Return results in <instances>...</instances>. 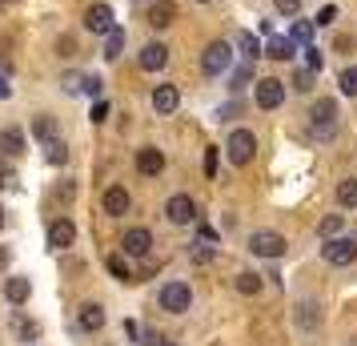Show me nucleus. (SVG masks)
Returning a JSON list of instances; mask_svg holds the SVG:
<instances>
[{
    "instance_id": "nucleus-10",
    "label": "nucleus",
    "mask_w": 357,
    "mask_h": 346,
    "mask_svg": "<svg viewBox=\"0 0 357 346\" xmlns=\"http://www.w3.org/2000/svg\"><path fill=\"white\" fill-rule=\"evenodd\" d=\"M121 246H125L129 258H145L149 250H153V233H149L145 226H137V230H129L125 238H121Z\"/></svg>"
},
{
    "instance_id": "nucleus-36",
    "label": "nucleus",
    "mask_w": 357,
    "mask_h": 346,
    "mask_svg": "<svg viewBox=\"0 0 357 346\" xmlns=\"http://www.w3.org/2000/svg\"><path fill=\"white\" fill-rule=\"evenodd\" d=\"M49 161L52 165H65L68 161V153H65V145H61V141H52V145H49Z\"/></svg>"
},
{
    "instance_id": "nucleus-2",
    "label": "nucleus",
    "mask_w": 357,
    "mask_h": 346,
    "mask_svg": "<svg viewBox=\"0 0 357 346\" xmlns=\"http://www.w3.org/2000/svg\"><path fill=\"white\" fill-rule=\"evenodd\" d=\"M321 258L329 266H349L357 262V233H337V238H325Z\"/></svg>"
},
{
    "instance_id": "nucleus-26",
    "label": "nucleus",
    "mask_w": 357,
    "mask_h": 346,
    "mask_svg": "<svg viewBox=\"0 0 357 346\" xmlns=\"http://www.w3.org/2000/svg\"><path fill=\"white\" fill-rule=\"evenodd\" d=\"M341 230H345V217H341V214L321 217V226H317V233H321V238H337Z\"/></svg>"
},
{
    "instance_id": "nucleus-41",
    "label": "nucleus",
    "mask_w": 357,
    "mask_h": 346,
    "mask_svg": "<svg viewBox=\"0 0 357 346\" xmlns=\"http://www.w3.org/2000/svg\"><path fill=\"white\" fill-rule=\"evenodd\" d=\"M305 52H309V57H305L309 69H313V73H321V52H317V49H305Z\"/></svg>"
},
{
    "instance_id": "nucleus-31",
    "label": "nucleus",
    "mask_w": 357,
    "mask_h": 346,
    "mask_svg": "<svg viewBox=\"0 0 357 346\" xmlns=\"http://www.w3.org/2000/svg\"><path fill=\"white\" fill-rule=\"evenodd\" d=\"M81 93H84V97H100V93H105V81H100V77H84Z\"/></svg>"
},
{
    "instance_id": "nucleus-23",
    "label": "nucleus",
    "mask_w": 357,
    "mask_h": 346,
    "mask_svg": "<svg viewBox=\"0 0 357 346\" xmlns=\"http://www.w3.org/2000/svg\"><path fill=\"white\" fill-rule=\"evenodd\" d=\"M337 206H345V210H357V178H345V182L337 185Z\"/></svg>"
},
{
    "instance_id": "nucleus-16",
    "label": "nucleus",
    "mask_w": 357,
    "mask_h": 346,
    "mask_svg": "<svg viewBox=\"0 0 357 346\" xmlns=\"http://www.w3.org/2000/svg\"><path fill=\"white\" fill-rule=\"evenodd\" d=\"M173 20H177V4L173 0H153L149 4V24L153 29H169Z\"/></svg>"
},
{
    "instance_id": "nucleus-34",
    "label": "nucleus",
    "mask_w": 357,
    "mask_h": 346,
    "mask_svg": "<svg viewBox=\"0 0 357 346\" xmlns=\"http://www.w3.org/2000/svg\"><path fill=\"white\" fill-rule=\"evenodd\" d=\"M293 89H301V93H309V89H313V69H305V73H297V77H293Z\"/></svg>"
},
{
    "instance_id": "nucleus-18",
    "label": "nucleus",
    "mask_w": 357,
    "mask_h": 346,
    "mask_svg": "<svg viewBox=\"0 0 357 346\" xmlns=\"http://www.w3.org/2000/svg\"><path fill=\"white\" fill-rule=\"evenodd\" d=\"M297 326H301V330H317V326H321V302L301 298V302H297Z\"/></svg>"
},
{
    "instance_id": "nucleus-4",
    "label": "nucleus",
    "mask_w": 357,
    "mask_h": 346,
    "mask_svg": "<svg viewBox=\"0 0 357 346\" xmlns=\"http://www.w3.org/2000/svg\"><path fill=\"white\" fill-rule=\"evenodd\" d=\"M229 65H233V45L229 41H209L205 52H201V69L209 77H221V73H229Z\"/></svg>"
},
{
    "instance_id": "nucleus-11",
    "label": "nucleus",
    "mask_w": 357,
    "mask_h": 346,
    "mask_svg": "<svg viewBox=\"0 0 357 346\" xmlns=\"http://www.w3.org/2000/svg\"><path fill=\"white\" fill-rule=\"evenodd\" d=\"M161 169H165V153L161 149H153V145L137 149V173H141V178H157Z\"/></svg>"
},
{
    "instance_id": "nucleus-24",
    "label": "nucleus",
    "mask_w": 357,
    "mask_h": 346,
    "mask_svg": "<svg viewBox=\"0 0 357 346\" xmlns=\"http://www.w3.org/2000/svg\"><path fill=\"white\" fill-rule=\"evenodd\" d=\"M237 49H241L245 61H257L261 52H265V49H261V41H257L253 33H241V36H237Z\"/></svg>"
},
{
    "instance_id": "nucleus-38",
    "label": "nucleus",
    "mask_w": 357,
    "mask_h": 346,
    "mask_svg": "<svg viewBox=\"0 0 357 346\" xmlns=\"http://www.w3.org/2000/svg\"><path fill=\"white\" fill-rule=\"evenodd\" d=\"M333 20H337V8H333V4H325L321 13H317V24H333Z\"/></svg>"
},
{
    "instance_id": "nucleus-25",
    "label": "nucleus",
    "mask_w": 357,
    "mask_h": 346,
    "mask_svg": "<svg viewBox=\"0 0 357 346\" xmlns=\"http://www.w3.org/2000/svg\"><path fill=\"white\" fill-rule=\"evenodd\" d=\"M33 137H36V141H45V145H52V137H56L52 117H36V121H33Z\"/></svg>"
},
{
    "instance_id": "nucleus-9",
    "label": "nucleus",
    "mask_w": 357,
    "mask_h": 346,
    "mask_svg": "<svg viewBox=\"0 0 357 346\" xmlns=\"http://www.w3.org/2000/svg\"><path fill=\"white\" fill-rule=\"evenodd\" d=\"M285 101V81H277V77H261L257 81V105L261 109H277Z\"/></svg>"
},
{
    "instance_id": "nucleus-19",
    "label": "nucleus",
    "mask_w": 357,
    "mask_h": 346,
    "mask_svg": "<svg viewBox=\"0 0 357 346\" xmlns=\"http://www.w3.org/2000/svg\"><path fill=\"white\" fill-rule=\"evenodd\" d=\"M29 294H33V282H29V278H8V282H4V298H8L13 306H24Z\"/></svg>"
},
{
    "instance_id": "nucleus-42",
    "label": "nucleus",
    "mask_w": 357,
    "mask_h": 346,
    "mask_svg": "<svg viewBox=\"0 0 357 346\" xmlns=\"http://www.w3.org/2000/svg\"><path fill=\"white\" fill-rule=\"evenodd\" d=\"M8 93H13V89H8V85H4V77H0V101L8 97Z\"/></svg>"
},
{
    "instance_id": "nucleus-21",
    "label": "nucleus",
    "mask_w": 357,
    "mask_h": 346,
    "mask_svg": "<svg viewBox=\"0 0 357 346\" xmlns=\"http://www.w3.org/2000/svg\"><path fill=\"white\" fill-rule=\"evenodd\" d=\"M0 149H4V157H20L24 153V133L8 125V129L0 133Z\"/></svg>"
},
{
    "instance_id": "nucleus-1",
    "label": "nucleus",
    "mask_w": 357,
    "mask_h": 346,
    "mask_svg": "<svg viewBox=\"0 0 357 346\" xmlns=\"http://www.w3.org/2000/svg\"><path fill=\"white\" fill-rule=\"evenodd\" d=\"M225 153H229V161L237 165V169H245V165L257 157V137H253V129H233L229 133Z\"/></svg>"
},
{
    "instance_id": "nucleus-17",
    "label": "nucleus",
    "mask_w": 357,
    "mask_h": 346,
    "mask_svg": "<svg viewBox=\"0 0 357 346\" xmlns=\"http://www.w3.org/2000/svg\"><path fill=\"white\" fill-rule=\"evenodd\" d=\"M77 242V230H73V222L68 217H61V222H52L49 226V246L52 250H68Z\"/></svg>"
},
{
    "instance_id": "nucleus-14",
    "label": "nucleus",
    "mask_w": 357,
    "mask_h": 346,
    "mask_svg": "<svg viewBox=\"0 0 357 346\" xmlns=\"http://www.w3.org/2000/svg\"><path fill=\"white\" fill-rule=\"evenodd\" d=\"M177 105H181L177 85H157V89H153V109H157V113H177Z\"/></svg>"
},
{
    "instance_id": "nucleus-47",
    "label": "nucleus",
    "mask_w": 357,
    "mask_h": 346,
    "mask_svg": "<svg viewBox=\"0 0 357 346\" xmlns=\"http://www.w3.org/2000/svg\"><path fill=\"white\" fill-rule=\"evenodd\" d=\"M197 4H209V0H197Z\"/></svg>"
},
{
    "instance_id": "nucleus-20",
    "label": "nucleus",
    "mask_w": 357,
    "mask_h": 346,
    "mask_svg": "<svg viewBox=\"0 0 357 346\" xmlns=\"http://www.w3.org/2000/svg\"><path fill=\"white\" fill-rule=\"evenodd\" d=\"M100 326H105V306H100V302H84L81 306V330L93 334V330H100Z\"/></svg>"
},
{
    "instance_id": "nucleus-13",
    "label": "nucleus",
    "mask_w": 357,
    "mask_h": 346,
    "mask_svg": "<svg viewBox=\"0 0 357 346\" xmlns=\"http://www.w3.org/2000/svg\"><path fill=\"white\" fill-rule=\"evenodd\" d=\"M129 206H132V198H129V189H125V185H109V189H105V214H109V217L129 214Z\"/></svg>"
},
{
    "instance_id": "nucleus-5",
    "label": "nucleus",
    "mask_w": 357,
    "mask_h": 346,
    "mask_svg": "<svg viewBox=\"0 0 357 346\" xmlns=\"http://www.w3.org/2000/svg\"><path fill=\"white\" fill-rule=\"evenodd\" d=\"M189 306H193V290H189V282H165L161 286V310L185 314Z\"/></svg>"
},
{
    "instance_id": "nucleus-43",
    "label": "nucleus",
    "mask_w": 357,
    "mask_h": 346,
    "mask_svg": "<svg viewBox=\"0 0 357 346\" xmlns=\"http://www.w3.org/2000/svg\"><path fill=\"white\" fill-rule=\"evenodd\" d=\"M4 266H8V250L0 246V270H4Z\"/></svg>"
},
{
    "instance_id": "nucleus-37",
    "label": "nucleus",
    "mask_w": 357,
    "mask_h": 346,
    "mask_svg": "<svg viewBox=\"0 0 357 346\" xmlns=\"http://www.w3.org/2000/svg\"><path fill=\"white\" fill-rule=\"evenodd\" d=\"M249 77H253V61H249L245 69H237V73H233V89H241V85H249Z\"/></svg>"
},
{
    "instance_id": "nucleus-39",
    "label": "nucleus",
    "mask_w": 357,
    "mask_h": 346,
    "mask_svg": "<svg viewBox=\"0 0 357 346\" xmlns=\"http://www.w3.org/2000/svg\"><path fill=\"white\" fill-rule=\"evenodd\" d=\"M105 117H109V101H97V105H93V125H100Z\"/></svg>"
},
{
    "instance_id": "nucleus-7",
    "label": "nucleus",
    "mask_w": 357,
    "mask_h": 346,
    "mask_svg": "<svg viewBox=\"0 0 357 346\" xmlns=\"http://www.w3.org/2000/svg\"><path fill=\"white\" fill-rule=\"evenodd\" d=\"M165 217H169L173 226H189V222H197V201L189 198V194H177V198L165 201Z\"/></svg>"
},
{
    "instance_id": "nucleus-3",
    "label": "nucleus",
    "mask_w": 357,
    "mask_h": 346,
    "mask_svg": "<svg viewBox=\"0 0 357 346\" xmlns=\"http://www.w3.org/2000/svg\"><path fill=\"white\" fill-rule=\"evenodd\" d=\"M313 133H317V141H333L337 137V101L321 97L317 105H313Z\"/></svg>"
},
{
    "instance_id": "nucleus-12",
    "label": "nucleus",
    "mask_w": 357,
    "mask_h": 346,
    "mask_svg": "<svg viewBox=\"0 0 357 346\" xmlns=\"http://www.w3.org/2000/svg\"><path fill=\"white\" fill-rule=\"evenodd\" d=\"M137 65L145 69V73H157V69L169 65V49H165L161 41H153V45H145L141 49V57H137Z\"/></svg>"
},
{
    "instance_id": "nucleus-28",
    "label": "nucleus",
    "mask_w": 357,
    "mask_h": 346,
    "mask_svg": "<svg viewBox=\"0 0 357 346\" xmlns=\"http://www.w3.org/2000/svg\"><path fill=\"white\" fill-rule=\"evenodd\" d=\"M237 290H241V294H261V278L245 270V274H237Z\"/></svg>"
},
{
    "instance_id": "nucleus-15",
    "label": "nucleus",
    "mask_w": 357,
    "mask_h": 346,
    "mask_svg": "<svg viewBox=\"0 0 357 346\" xmlns=\"http://www.w3.org/2000/svg\"><path fill=\"white\" fill-rule=\"evenodd\" d=\"M265 57L269 61H293L297 57V41L293 36H269L265 41Z\"/></svg>"
},
{
    "instance_id": "nucleus-35",
    "label": "nucleus",
    "mask_w": 357,
    "mask_h": 346,
    "mask_svg": "<svg viewBox=\"0 0 357 346\" xmlns=\"http://www.w3.org/2000/svg\"><path fill=\"white\" fill-rule=\"evenodd\" d=\"M193 262H201V266H205V262H213V250H209V242H197V246H193Z\"/></svg>"
},
{
    "instance_id": "nucleus-44",
    "label": "nucleus",
    "mask_w": 357,
    "mask_h": 346,
    "mask_svg": "<svg viewBox=\"0 0 357 346\" xmlns=\"http://www.w3.org/2000/svg\"><path fill=\"white\" fill-rule=\"evenodd\" d=\"M8 4H17V0H0V8H8Z\"/></svg>"
},
{
    "instance_id": "nucleus-6",
    "label": "nucleus",
    "mask_w": 357,
    "mask_h": 346,
    "mask_svg": "<svg viewBox=\"0 0 357 346\" xmlns=\"http://www.w3.org/2000/svg\"><path fill=\"white\" fill-rule=\"evenodd\" d=\"M249 250H253L257 258H285L289 242H285L281 233H273V230H257L253 238H249Z\"/></svg>"
},
{
    "instance_id": "nucleus-29",
    "label": "nucleus",
    "mask_w": 357,
    "mask_h": 346,
    "mask_svg": "<svg viewBox=\"0 0 357 346\" xmlns=\"http://www.w3.org/2000/svg\"><path fill=\"white\" fill-rule=\"evenodd\" d=\"M337 85H341V93H345V97H357V65L345 69V73L337 77Z\"/></svg>"
},
{
    "instance_id": "nucleus-40",
    "label": "nucleus",
    "mask_w": 357,
    "mask_h": 346,
    "mask_svg": "<svg viewBox=\"0 0 357 346\" xmlns=\"http://www.w3.org/2000/svg\"><path fill=\"white\" fill-rule=\"evenodd\" d=\"M205 173L217 178V149H205Z\"/></svg>"
},
{
    "instance_id": "nucleus-27",
    "label": "nucleus",
    "mask_w": 357,
    "mask_h": 346,
    "mask_svg": "<svg viewBox=\"0 0 357 346\" xmlns=\"http://www.w3.org/2000/svg\"><path fill=\"white\" fill-rule=\"evenodd\" d=\"M109 274H113V278H121V282L132 278V270H129V262H125V254H113V258H109Z\"/></svg>"
},
{
    "instance_id": "nucleus-32",
    "label": "nucleus",
    "mask_w": 357,
    "mask_h": 346,
    "mask_svg": "<svg viewBox=\"0 0 357 346\" xmlns=\"http://www.w3.org/2000/svg\"><path fill=\"white\" fill-rule=\"evenodd\" d=\"M13 330H17L20 338H24V343H29V338H36V334H40V330H36V322H24V318H13Z\"/></svg>"
},
{
    "instance_id": "nucleus-33",
    "label": "nucleus",
    "mask_w": 357,
    "mask_h": 346,
    "mask_svg": "<svg viewBox=\"0 0 357 346\" xmlns=\"http://www.w3.org/2000/svg\"><path fill=\"white\" fill-rule=\"evenodd\" d=\"M273 8L281 17H297V13H301V0H273Z\"/></svg>"
},
{
    "instance_id": "nucleus-8",
    "label": "nucleus",
    "mask_w": 357,
    "mask_h": 346,
    "mask_svg": "<svg viewBox=\"0 0 357 346\" xmlns=\"http://www.w3.org/2000/svg\"><path fill=\"white\" fill-rule=\"evenodd\" d=\"M84 29H89L93 36H109L116 29L113 8H109V4H89V13H84Z\"/></svg>"
},
{
    "instance_id": "nucleus-46",
    "label": "nucleus",
    "mask_w": 357,
    "mask_h": 346,
    "mask_svg": "<svg viewBox=\"0 0 357 346\" xmlns=\"http://www.w3.org/2000/svg\"><path fill=\"white\" fill-rule=\"evenodd\" d=\"M161 346H177V343H161Z\"/></svg>"
},
{
    "instance_id": "nucleus-30",
    "label": "nucleus",
    "mask_w": 357,
    "mask_h": 346,
    "mask_svg": "<svg viewBox=\"0 0 357 346\" xmlns=\"http://www.w3.org/2000/svg\"><path fill=\"white\" fill-rule=\"evenodd\" d=\"M289 36L297 41V45H309V41H313V20H297Z\"/></svg>"
},
{
    "instance_id": "nucleus-22",
    "label": "nucleus",
    "mask_w": 357,
    "mask_h": 346,
    "mask_svg": "<svg viewBox=\"0 0 357 346\" xmlns=\"http://www.w3.org/2000/svg\"><path fill=\"white\" fill-rule=\"evenodd\" d=\"M121 52H125V29H121V24H116L113 33L105 36V61H116V57H121Z\"/></svg>"
},
{
    "instance_id": "nucleus-45",
    "label": "nucleus",
    "mask_w": 357,
    "mask_h": 346,
    "mask_svg": "<svg viewBox=\"0 0 357 346\" xmlns=\"http://www.w3.org/2000/svg\"><path fill=\"white\" fill-rule=\"evenodd\" d=\"M0 230H4V210H0Z\"/></svg>"
}]
</instances>
